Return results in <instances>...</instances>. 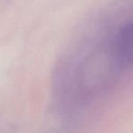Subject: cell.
Listing matches in <instances>:
<instances>
[{
  "mask_svg": "<svg viewBox=\"0 0 133 133\" xmlns=\"http://www.w3.org/2000/svg\"><path fill=\"white\" fill-rule=\"evenodd\" d=\"M118 49L124 54L133 50V21L126 24L120 29L118 36Z\"/></svg>",
  "mask_w": 133,
  "mask_h": 133,
  "instance_id": "obj_1",
  "label": "cell"
}]
</instances>
